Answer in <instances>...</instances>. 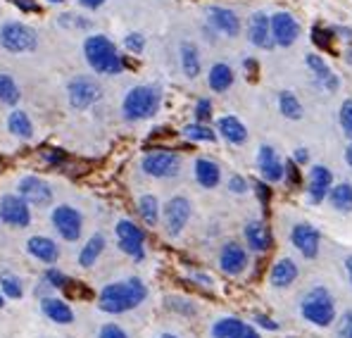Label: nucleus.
Returning <instances> with one entry per match:
<instances>
[{
	"label": "nucleus",
	"instance_id": "nucleus-1",
	"mask_svg": "<svg viewBox=\"0 0 352 338\" xmlns=\"http://www.w3.org/2000/svg\"><path fill=\"white\" fill-rule=\"evenodd\" d=\"M148 298V286L138 277L122 279V282L107 284L98 295V308L107 315H124L136 310Z\"/></svg>",
	"mask_w": 352,
	"mask_h": 338
},
{
	"label": "nucleus",
	"instance_id": "nucleus-2",
	"mask_svg": "<svg viewBox=\"0 0 352 338\" xmlns=\"http://www.w3.org/2000/svg\"><path fill=\"white\" fill-rule=\"evenodd\" d=\"M84 57L96 74L117 76L124 72V60L115 41L105 34H91L84 39Z\"/></svg>",
	"mask_w": 352,
	"mask_h": 338
},
{
	"label": "nucleus",
	"instance_id": "nucleus-3",
	"mask_svg": "<svg viewBox=\"0 0 352 338\" xmlns=\"http://www.w3.org/2000/svg\"><path fill=\"white\" fill-rule=\"evenodd\" d=\"M160 105H162L160 88L141 84L126 91L122 101V114L126 122H146V119H153L160 112Z\"/></svg>",
	"mask_w": 352,
	"mask_h": 338
},
{
	"label": "nucleus",
	"instance_id": "nucleus-4",
	"mask_svg": "<svg viewBox=\"0 0 352 338\" xmlns=\"http://www.w3.org/2000/svg\"><path fill=\"white\" fill-rule=\"evenodd\" d=\"M300 315L305 317V321L314 326H331L336 321V300L331 295L329 288L324 286H314L300 300Z\"/></svg>",
	"mask_w": 352,
	"mask_h": 338
},
{
	"label": "nucleus",
	"instance_id": "nucleus-5",
	"mask_svg": "<svg viewBox=\"0 0 352 338\" xmlns=\"http://www.w3.org/2000/svg\"><path fill=\"white\" fill-rule=\"evenodd\" d=\"M0 45H3L8 53L24 55L38 50V34L36 29H31L29 24L17 22V19H10L0 27Z\"/></svg>",
	"mask_w": 352,
	"mask_h": 338
},
{
	"label": "nucleus",
	"instance_id": "nucleus-6",
	"mask_svg": "<svg viewBox=\"0 0 352 338\" xmlns=\"http://www.w3.org/2000/svg\"><path fill=\"white\" fill-rule=\"evenodd\" d=\"M100 98H102V86L98 84L96 76L79 74L74 79H69V84H67V101L79 112L93 107Z\"/></svg>",
	"mask_w": 352,
	"mask_h": 338
},
{
	"label": "nucleus",
	"instance_id": "nucleus-7",
	"mask_svg": "<svg viewBox=\"0 0 352 338\" xmlns=\"http://www.w3.org/2000/svg\"><path fill=\"white\" fill-rule=\"evenodd\" d=\"M141 169L153 179H174L181 171V155L172 150H150L143 155Z\"/></svg>",
	"mask_w": 352,
	"mask_h": 338
},
{
	"label": "nucleus",
	"instance_id": "nucleus-8",
	"mask_svg": "<svg viewBox=\"0 0 352 338\" xmlns=\"http://www.w3.org/2000/svg\"><path fill=\"white\" fill-rule=\"evenodd\" d=\"M117 233V246L124 255H129L136 262L146 260V231L131 220H119L115 226Z\"/></svg>",
	"mask_w": 352,
	"mask_h": 338
},
{
	"label": "nucleus",
	"instance_id": "nucleus-9",
	"mask_svg": "<svg viewBox=\"0 0 352 338\" xmlns=\"http://www.w3.org/2000/svg\"><path fill=\"white\" fill-rule=\"evenodd\" d=\"M50 222H53V229L58 231L62 241L76 243L81 238V233H84V217H81V212L76 207L67 205V202L53 207Z\"/></svg>",
	"mask_w": 352,
	"mask_h": 338
},
{
	"label": "nucleus",
	"instance_id": "nucleus-10",
	"mask_svg": "<svg viewBox=\"0 0 352 338\" xmlns=\"http://www.w3.org/2000/svg\"><path fill=\"white\" fill-rule=\"evenodd\" d=\"M190 212H193V205H190V200L186 196H174L167 200V205L162 207V224H164V231H167V236H181L184 233L186 224H188L190 220Z\"/></svg>",
	"mask_w": 352,
	"mask_h": 338
},
{
	"label": "nucleus",
	"instance_id": "nucleus-11",
	"mask_svg": "<svg viewBox=\"0 0 352 338\" xmlns=\"http://www.w3.org/2000/svg\"><path fill=\"white\" fill-rule=\"evenodd\" d=\"M0 222L12 229H27L31 224V207L17 193L0 196Z\"/></svg>",
	"mask_w": 352,
	"mask_h": 338
},
{
	"label": "nucleus",
	"instance_id": "nucleus-12",
	"mask_svg": "<svg viewBox=\"0 0 352 338\" xmlns=\"http://www.w3.org/2000/svg\"><path fill=\"white\" fill-rule=\"evenodd\" d=\"M17 196L29 202V207H48L53 202V189L45 179L27 174L17 181Z\"/></svg>",
	"mask_w": 352,
	"mask_h": 338
},
{
	"label": "nucleus",
	"instance_id": "nucleus-13",
	"mask_svg": "<svg viewBox=\"0 0 352 338\" xmlns=\"http://www.w3.org/2000/svg\"><path fill=\"white\" fill-rule=\"evenodd\" d=\"M272 24V39L274 45H281V48H291L295 41L300 39V24L291 12H276L269 17Z\"/></svg>",
	"mask_w": 352,
	"mask_h": 338
},
{
	"label": "nucleus",
	"instance_id": "nucleus-14",
	"mask_svg": "<svg viewBox=\"0 0 352 338\" xmlns=\"http://www.w3.org/2000/svg\"><path fill=\"white\" fill-rule=\"evenodd\" d=\"M207 24L217 31V34L226 36V39H236L241 34V17L229 8H221V5H212L207 8Z\"/></svg>",
	"mask_w": 352,
	"mask_h": 338
},
{
	"label": "nucleus",
	"instance_id": "nucleus-15",
	"mask_svg": "<svg viewBox=\"0 0 352 338\" xmlns=\"http://www.w3.org/2000/svg\"><path fill=\"white\" fill-rule=\"evenodd\" d=\"M291 243L295 246L302 257L314 260L319 255V243H322V233L312 224H295L291 231Z\"/></svg>",
	"mask_w": 352,
	"mask_h": 338
},
{
	"label": "nucleus",
	"instance_id": "nucleus-16",
	"mask_svg": "<svg viewBox=\"0 0 352 338\" xmlns=\"http://www.w3.org/2000/svg\"><path fill=\"white\" fill-rule=\"evenodd\" d=\"M248 251L241 246V243L236 241H229L221 246L219 251V267L224 274H229V277H238V274H243L248 269Z\"/></svg>",
	"mask_w": 352,
	"mask_h": 338
},
{
	"label": "nucleus",
	"instance_id": "nucleus-17",
	"mask_svg": "<svg viewBox=\"0 0 352 338\" xmlns=\"http://www.w3.org/2000/svg\"><path fill=\"white\" fill-rule=\"evenodd\" d=\"M257 169H260L262 179L267 181V184H278V181H283V162H281V158H278L276 148L262 145V148L257 150Z\"/></svg>",
	"mask_w": 352,
	"mask_h": 338
},
{
	"label": "nucleus",
	"instance_id": "nucleus-18",
	"mask_svg": "<svg viewBox=\"0 0 352 338\" xmlns=\"http://www.w3.org/2000/svg\"><path fill=\"white\" fill-rule=\"evenodd\" d=\"M248 41H250L255 48H262V50L274 48L272 24H269L267 12H255L250 17V22H248Z\"/></svg>",
	"mask_w": 352,
	"mask_h": 338
},
{
	"label": "nucleus",
	"instance_id": "nucleus-19",
	"mask_svg": "<svg viewBox=\"0 0 352 338\" xmlns=\"http://www.w3.org/2000/svg\"><path fill=\"white\" fill-rule=\"evenodd\" d=\"M331 186H333V174H331L329 167L324 165H314L309 169V179H307V193L312 202H322L326 196H329Z\"/></svg>",
	"mask_w": 352,
	"mask_h": 338
},
{
	"label": "nucleus",
	"instance_id": "nucleus-20",
	"mask_svg": "<svg viewBox=\"0 0 352 338\" xmlns=\"http://www.w3.org/2000/svg\"><path fill=\"white\" fill-rule=\"evenodd\" d=\"M27 251L34 260H38V262L43 264H53L60 260V246L58 241H53L50 236H31L27 241Z\"/></svg>",
	"mask_w": 352,
	"mask_h": 338
},
{
	"label": "nucleus",
	"instance_id": "nucleus-21",
	"mask_svg": "<svg viewBox=\"0 0 352 338\" xmlns=\"http://www.w3.org/2000/svg\"><path fill=\"white\" fill-rule=\"evenodd\" d=\"M243 236H245V243L252 253H267L272 248V233L260 220L248 222L245 229H243Z\"/></svg>",
	"mask_w": 352,
	"mask_h": 338
},
{
	"label": "nucleus",
	"instance_id": "nucleus-22",
	"mask_svg": "<svg viewBox=\"0 0 352 338\" xmlns=\"http://www.w3.org/2000/svg\"><path fill=\"white\" fill-rule=\"evenodd\" d=\"M217 131H219V136L231 145H243L248 141L245 124H243L238 117H234V114H226V117L217 119Z\"/></svg>",
	"mask_w": 352,
	"mask_h": 338
},
{
	"label": "nucleus",
	"instance_id": "nucleus-23",
	"mask_svg": "<svg viewBox=\"0 0 352 338\" xmlns=\"http://www.w3.org/2000/svg\"><path fill=\"white\" fill-rule=\"evenodd\" d=\"M41 310L55 324H72L74 321V310L69 308V303L62 298H55V295H45L41 298Z\"/></svg>",
	"mask_w": 352,
	"mask_h": 338
},
{
	"label": "nucleus",
	"instance_id": "nucleus-24",
	"mask_svg": "<svg viewBox=\"0 0 352 338\" xmlns=\"http://www.w3.org/2000/svg\"><path fill=\"white\" fill-rule=\"evenodd\" d=\"M298 274H300L298 264L291 257H281L274 262L272 272H269V282H272L274 288H288V286L295 284Z\"/></svg>",
	"mask_w": 352,
	"mask_h": 338
},
{
	"label": "nucleus",
	"instance_id": "nucleus-25",
	"mask_svg": "<svg viewBox=\"0 0 352 338\" xmlns=\"http://www.w3.org/2000/svg\"><path fill=\"white\" fill-rule=\"evenodd\" d=\"M305 62H307V67L312 70V74H314V79L322 84L326 91H338V86H340V79L338 76L331 72V67L324 62V57L322 55H314V53H309L307 57H305Z\"/></svg>",
	"mask_w": 352,
	"mask_h": 338
},
{
	"label": "nucleus",
	"instance_id": "nucleus-26",
	"mask_svg": "<svg viewBox=\"0 0 352 338\" xmlns=\"http://www.w3.org/2000/svg\"><path fill=\"white\" fill-rule=\"evenodd\" d=\"M179 57H181V70H184L186 79H198L203 72V60H200V50L195 43L184 41L179 45Z\"/></svg>",
	"mask_w": 352,
	"mask_h": 338
},
{
	"label": "nucleus",
	"instance_id": "nucleus-27",
	"mask_svg": "<svg viewBox=\"0 0 352 338\" xmlns=\"http://www.w3.org/2000/svg\"><path fill=\"white\" fill-rule=\"evenodd\" d=\"M195 181H198L203 189H217L221 181V167L210 158H198L193 167Z\"/></svg>",
	"mask_w": 352,
	"mask_h": 338
},
{
	"label": "nucleus",
	"instance_id": "nucleus-28",
	"mask_svg": "<svg viewBox=\"0 0 352 338\" xmlns=\"http://www.w3.org/2000/svg\"><path fill=\"white\" fill-rule=\"evenodd\" d=\"M236 81V74L231 70V65L226 62H214L210 67V74H207V86L212 88L214 93H226Z\"/></svg>",
	"mask_w": 352,
	"mask_h": 338
},
{
	"label": "nucleus",
	"instance_id": "nucleus-29",
	"mask_svg": "<svg viewBox=\"0 0 352 338\" xmlns=\"http://www.w3.org/2000/svg\"><path fill=\"white\" fill-rule=\"evenodd\" d=\"M8 131L12 134L14 138H19V141H31V138H34V122H31V117L27 112L14 107V110L8 114Z\"/></svg>",
	"mask_w": 352,
	"mask_h": 338
},
{
	"label": "nucleus",
	"instance_id": "nucleus-30",
	"mask_svg": "<svg viewBox=\"0 0 352 338\" xmlns=\"http://www.w3.org/2000/svg\"><path fill=\"white\" fill-rule=\"evenodd\" d=\"M105 246H107L105 236H102V233H93V236L86 241V246L79 251V264H81V267H84V269L93 267V264L100 260V255L105 253Z\"/></svg>",
	"mask_w": 352,
	"mask_h": 338
},
{
	"label": "nucleus",
	"instance_id": "nucleus-31",
	"mask_svg": "<svg viewBox=\"0 0 352 338\" xmlns=\"http://www.w3.org/2000/svg\"><path fill=\"white\" fill-rule=\"evenodd\" d=\"M245 329V321L236 319V317H224V319H217L212 324V338H241Z\"/></svg>",
	"mask_w": 352,
	"mask_h": 338
},
{
	"label": "nucleus",
	"instance_id": "nucleus-32",
	"mask_svg": "<svg viewBox=\"0 0 352 338\" xmlns=\"http://www.w3.org/2000/svg\"><path fill=\"white\" fill-rule=\"evenodd\" d=\"M138 215H141V220L146 222L148 226H157L160 215H162V207H160L157 196L143 193L141 198H138Z\"/></svg>",
	"mask_w": 352,
	"mask_h": 338
},
{
	"label": "nucleus",
	"instance_id": "nucleus-33",
	"mask_svg": "<svg viewBox=\"0 0 352 338\" xmlns=\"http://www.w3.org/2000/svg\"><path fill=\"white\" fill-rule=\"evenodd\" d=\"M329 202L338 212H352V186L350 184H336L329 191Z\"/></svg>",
	"mask_w": 352,
	"mask_h": 338
},
{
	"label": "nucleus",
	"instance_id": "nucleus-34",
	"mask_svg": "<svg viewBox=\"0 0 352 338\" xmlns=\"http://www.w3.org/2000/svg\"><path fill=\"white\" fill-rule=\"evenodd\" d=\"M19 98H22V88H19V84L10 74L0 72V103L14 107L19 103Z\"/></svg>",
	"mask_w": 352,
	"mask_h": 338
},
{
	"label": "nucleus",
	"instance_id": "nucleus-35",
	"mask_svg": "<svg viewBox=\"0 0 352 338\" xmlns=\"http://www.w3.org/2000/svg\"><path fill=\"white\" fill-rule=\"evenodd\" d=\"M181 134H184V136L188 138V141H193V143H214L217 141L214 129H210L207 124H200V122L186 124Z\"/></svg>",
	"mask_w": 352,
	"mask_h": 338
},
{
	"label": "nucleus",
	"instance_id": "nucleus-36",
	"mask_svg": "<svg viewBox=\"0 0 352 338\" xmlns=\"http://www.w3.org/2000/svg\"><path fill=\"white\" fill-rule=\"evenodd\" d=\"M278 110H281L286 119H302V103L291 91L278 93Z\"/></svg>",
	"mask_w": 352,
	"mask_h": 338
},
{
	"label": "nucleus",
	"instance_id": "nucleus-37",
	"mask_svg": "<svg viewBox=\"0 0 352 338\" xmlns=\"http://www.w3.org/2000/svg\"><path fill=\"white\" fill-rule=\"evenodd\" d=\"M0 293L5 298H12V300H19L24 295V288H22V282L12 274H0Z\"/></svg>",
	"mask_w": 352,
	"mask_h": 338
},
{
	"label": "nucleus",
	"instance_id": "nucleus-38",
	"mask_svg": "<svg viewBox=\"0 0 352 338\" xmlns=\"http://www.w3.org/2000/svg\"><path fill=\"white\" fill-rule=\"evenodd\" d=\"M58 24L65 29H72V31H88L93 27V22L84 14H76V12H65L58 17Z\"/></svg>",
	"mask_w": 352,
	"mask_h": 338
},
{
	"label": "nucleus",
	"instance_id": "nucleus-39",
	"mask_svg": "<svg viewBox=\"0 0 352 338\" xmlns=\"http://www.w3.org/2000/svg\"><path fill=\"white\" fill-rule=\"evenodd\" d=\"M124 48L133 55H141L146 50V36L138 34V31H131V34L124 36Z\"/></svg>",
	"mask_w": 352,
	"mask_h": 338
},
{
	"label": "nucleus",
	"instance_id": "nucleus-40",
	"mask_svg": "<svg viewBox=\"0 0 352 338\" xmlns=\"http://www.w3.org/2000/svg\"><path fill=\"white\" fill-rule=\"evenodd\" d=\"M167 308L174 310V312H181V315H186V317H193L195 312H198V308H195L190 300L179 298V295H172V298H167Z\"/></svg>",
	"mask_w": 352,
	"mask_h": 338
},
{
	"label": "nucleus",
	"instance_id": "nucleus-41",
	"mask_svg": "<svg viewBox=\"0 0 352 338\" xmlns=\"http://www.w3.org/2000/svg\"><path fill=\"white\" fill-rule=\"evenodd\" d=\"M43 284H48L50 288H65V286L69 284V279H67V274L60 272V269L48 267L43 272Z\"/></svg>",
	"mask_w": 352,
	"mask_h": 338
},
{
	"label": "nucleus",
	"instance_id": "nucleus-42",
	"mask_svg": "<svg viewBox=\"0 0 352 338\" xmlns=\"http://www.w3.org/2000/svg\"><path fill=\"white\" fill-rule=\"evenodd\" d=\"M340 127H343L345 136L352 141V98H348V101L340 105Z\"/></svg>",
	"mask_w": 352,
	"mask_h": 338
},
{
	"label": "nucleus",
	"instance_id": "nucleus-43",
	"mask_svg": "<svg viewBox=\"0 0 352 338\" xmlns=\"http://www.w3.org/2000/svg\"><path fill=\"white\" fill-rule=\"evenodd\" d=\"M210 119H212V101L210 98H200V101L195 103V122L207 124Z\"/></svg>",
	"mask_w": 352,
	"mask_h": 338
},
{
	"label": "nucleus",
	"instance_id": "nucleus-44",
	"mask_svg": "<svg viewBox=\"0 0 352 338\" xmlns=\"http://www.w3.org/2000/svg\"><path fill=\"white\" fill-rule=\"evenodd\" d=\"M98 338H129V334L122 329V326L112 321V324H105V326H102L100 334H98Z\"/></svg>",
	"mask_w": 352,
	"mask_h": 338
},
{
	"label": "nucleus",
	"instance_id": "nucleus-45",
	"mask_svg": "<svg viewBox=\"0 0 352 338\" xmlns=\"http://www.w3.org/2000/svg\"><path fill=\"white\" fill-rule=\"evenodd\" d=\"M248 189H250V184H248V179H243V176L234 174L229 179V191H231V193L243 196V193H248Z\"/></svg>",
	"mask_w": 352,
	"mask_h": 338
},
{
	"label": "nucleus",
	"instance_id": "nucleus-46",
	"mask_svg": "<svg viewBox=\"0 0 352 338\" xmlns=\"http://www.w3.org/2000/svg\"><path fill=\"white\" fill-rule=\"evenodd\" d=\"M255 324L267 331H278V321H274L272 317H267V315H255Z\"/></svg>",
	"mask_w": 352,
	"mask_h": 338
},
{
	"label": "nucleus",
	"instance_id": "nucleus-47",
	"mask_svg": "<svg viewBox=\"0 0 352 338\" xmlns=\"http://www.w3.org/2000/svg\"><path fill=\"white\" fill-rule=\"evenodd\" d=\"M76 3H79L84 10H100L102 5L107 3V0H76Z\"/></svg>",
	"mask_w": 352,
	"mask_h": 338
},
{
	"label": "nucleus",
	"instance_id": "nucleus-48",
	"mask_svg": "<svg viewBox=\"0 0 352 338\" xmlns=\"http://www.w3.org/2000/svg\"><path fill=\"white\" fill-rule=\"evenodd\" d=\"M307 158H309L307 150H305V148H298V150H295V155H293V162H295V165H305V162H307Z\"/></svg>",
	"mask_w": 352,
	"mask_h": 338
},
{
	"label": "nucleus",
	"instance_id": "nucleus-49",
	"mask_svg": "<svg viewBox=\"0 0 352 338\" xmlns=\"http://www.w3.org/2000/svg\"><path fill=\"white\" fill-rule=\"evenodd\" d=\"M43 158L48 160L50 165H58V162H62V160H65V158H62V153H58V150H53V153H50V150H45Z\"/></svg>",
	"mask_w": 352,
	"mask_h": 338
},
{
	"label": "nucleus",
	"instance_id": "nucleus-50",
	"mask_svg": "<svg viewBox=\"0 0 352 338\" xmlns=\"http://www.w3.org/2000/svg\"><path fill=\"white\" fill-rule=\"evenodd\" d=\"M340 334H343V338H352V312L345 317V324H343V329H340Z\"/></svg>",
	"mask_w": 352,
	"mask_h": 338
},
{
	"label": "nucleus",
	"instance_id": "nucleus-51",
	"mask_svg": "<svg viewBox=\"0 0 352 338\" xmlns=\"http://www.w3.org/2000/svg\"><path fill=\"white\" fill-rule=\"evenodd\" d=\"M255 189H257V193H260V198H262V202H267L269 200V189H267V184H255Z\"/></svg>",
	"mask_w": 352,
	"mask_h": 338
},
{
	"label": "nucleus",
	"instance_id": "nucleus-52",
	"mask_svg": "<svg viewBox=\"0 0 352 338\" xmlns=\"http://www.w3.org/2000/svg\"><path fill=\"white\" fill-rule=\"evenodd\" d=\"M14 5H17V8H22V10H34L36 5L31 3V0H12Z\"/></svg>",
	"mask_w": 352,
	"mask_h": 338
},
{
	"label": "nucleus",
	"instance_id": "nucleus-53",
	"mask_svg": "<svg viewBox=\"0 0 352 338\" xmlns=\"http://www.w3.org/2000/svg\"><path fill=\"white\" fill-rule=\"evenodd\" d=\"M241 338H262V336H260V334H257V331H255V329H252V326H250V324H248L245 334H243Z\"/></svg>",
	"mask_w": 352,
	"mask_h": 338
},
{
	"label": "nucleus",
	"instance_id": "nucleus-54",
	"mask_svg": "<svg viewBox=\"0 0 352 338\" xmlns=\"http://www.w3.org/2000/svg\"><path fill=\"white\" fill-rule=\"evenodd\" d=\"M345 269H348V279H350V284H352V255L348 260H345Z\"/></svg>",
	"mask_w": 352,
	"mask_h": 338
},
{
	"label": "nucleus",
	"instance_id": "nucleus-55",
	"mask_svg": "<svg viewBox=\"0 0 352 338\" xmlns=\"http://www.w3.org/2000/svg\"><path fill=\"white\" fill-rule=\"evenodd\" d=\"M345 162H348L350 167H352V143L348 145V150H345Z\"/></svg>",
	"mask_w": 352,
	"mask_h": 338
},
{
	"label": "nucleus",
	"instance_id": "nucleus-56",
	"mask_svg": "<svg viewBox=\"0 0 352 338\" xmlns=\"http://www.w3.org/2000/svg\"><path fill=\"white\" fill-rule=\"evenodd\" d=\"M45 3H48V5H62L65 0H45Z\"/></svg>",
	"mask_w": 352,
	"mask_h": 338
},
{
	"label": "nucleus",
	"instance_id": "nucleus-57",
	"mask_svg": "<svg viewBox=\"0 0 352 338\" xmlns=\"http://www.w3.org/2000/svg\"><path fill=\"white\" fill-rule=\"evenodd\" d=\"M3 305H5V295L0 293V308H3Z\"/></svg>",
	"mask_w": 352,
	"mask_h": 338
},
{
	"label": "nucleus",
	"instance_id": "nucleus-58",
	"mask_svg": "<svg viewBox=\"0 0 352 338\" xmlns=\"http://www.w3.org/2000/svg\"><path fill=\"white\" fill-rule=\"evenodd\" d=\"M348 62H350V65H352V48L348 50Z\"/></svg>",
	"mask_w": 352,
	"mask_h": 338
},
{
	"label": "nucleus",
	"instance_id": "nucleus-59",
	"mask_svg": "<svg viewBox=\"0 0 352 338\" xmlns=\"http://www.w3.org/2000/svg\"><path fill=\"white\" fill-rule=\"evenodd\" d=\"M162 338H179V336H174V334H162Z\"/></svg>",
	"mask_w": 352,
	"mask_h": 338
}]
</instances>
